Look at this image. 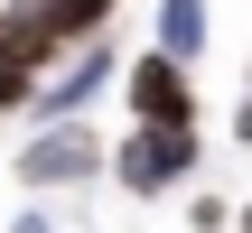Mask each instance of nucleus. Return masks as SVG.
<instances>
[{
	"mask_svg": "<svg viewBox=\"0 0 252 233\" xmlns=\"http://www.w3.org/2000/svg\"><path fill=\"white\" fill-rule=\"evenodd\" d=\"M234 140H243V149H252V93H243V112H234Z\"/></svg>",
	"mask_w": 252,
	"mask_h": 233,
	"instance_id": "6e6552de",
	"label": "nucleus"
},
{
	"mask_svg": "<svg viewBox=\"0 0 252 233\" xmlns=\"http://www.w3.org/2000/svg\"><path fill=\"white\" fill-rule=\"evenodd\" d=\"M103 168V140L84 131V121H47L28 149H19V187H84Z\"/></svg>",
	"mask_w": 252,
	"mask_h": 233,
	"instance_id": "f03ea898",
	"label": "nucleus"
},
{
	"mask_svg": "<svg viewBox=\"0 0 252 233\" xmlns=\"http://www.w3.org/2000/svg\"><path fill=\"white\" fill-rule=\"evenodd\" d=\"M196 121H131L122 131V149H112V177H122V196H168L187 168H196Z\"/></svg>",
	"mask_w": 252,
	"mask_h": 233,
	"instance_id": "f257e3e1",
	"label": "nucleus"
},
{
	"mask_svg": "<svg viewBox=\"0 0 252 233\" xmlns=\"http://www.w3.org/2000/svg\"><path fill=\"white\" fill-rule=\"evenodd\" d=\"M19 233H56V224H47V215H19Z\"/></svg>",
	"mask_w": 252,
	"mask_h": 233,
	"instance_id": "9d476101",
	"label": "nucleus"
},
{
	"mask_svg": "<svg viewBox=\"0 0 252 233\" xmlns=\"http://www.w3.org/2000/svg\"><path fill=\"white\" fill-rule=\"evenodd\" d=\"M159 56L168 65H196L206 56V0H159Z\"/></svg>",
	"mask_w": 252,
	"mask_h": 233,
	"instance_id": "39448f33",
	"label": "nucleus"
},
{
	"mask_svg": "<svg viewBox=\"0 0 252 233\" xmlns=\"http://www.w3.org/2000/svg\"><path fill=\"white\" fill-rule=\"evenodd\" d=\"M37 19H47V28L75 47V37H94V28L112 19V0H37Z\"/></svg>",
	"mask_w": 252,
	"mask_h": 233,
	"instance_id": "423d86ee",
	"label": "nucleus"
},
{
	"mask_svg": "<svg viewBox=\"0 0 252 233\" xmlns=\"http://www.w3.org/2000/svg\"><path fill=\"white\" fill-rule=\"evenodd\" d=\"M103 84H112V47H84V56H75L65 75H47V84H37L28 103H37L47 121H75V112H84V103H94Z\"/></svg>",
	"mask_w": 252,
	"mask_h": 233,
	"instance_id": "20e7f679",
	"label": "nucleus"
},
{
	"mask_svg": "<svg viewBox=\"0 0 252 233\" xmlns=\"http://www.w3.org/2000/svg\"><path fill=\"white\" fill-rule=\"evenodd\" d=\"M224 224H234V233H252V196H243V205H234V215H224Z\"/></svg>",
	"mask_w": 252,
	"mask_h": 233,
	"instance_id": "1a4fd4ad",
	"label": "nucleus"
},
{
	"mask_svg": "<svg viewBox=\"0 0 252 233\" xmlns=\"http://www.w3.org/2000/svg\"><path fill=\"white\" fill-rule=\"evenodd\" d=\"M122 93H131V121H196V84H187V65H168L159 47L131 56Z\"/></svg>",
	"mask_w": 252,
	"mask_h": 233,
	"instance_id": "7ed1b4c3",
	"label": "nucleus"
},
{
	"mask_svg": "<svg viewBox=\"0 0 252 233\" xmlns=\"http://www.w3.org/2000/svg\"><path fill=\"white\" fill-rule=\"evenodd\" d=\"M224 215H234L224 196H196V205H187V224H196V233H224Z\"/></svg>",
	"mask_w": 252,
	"mask_h": 233,
	"instance_id": "0eeeda50",
	"label": "nucleus"
}]
</instances>
